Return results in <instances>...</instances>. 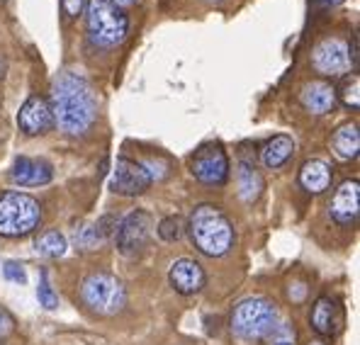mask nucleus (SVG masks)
<instances>
[{
	"label": "nucleus",
	"instance_id": "nucleus-1",
	"mask_svg": "<svg viewBox=\"0 0 360 345\" xmlns=\"http://www.w3.org/2000/svg\"><path fill=\"white\" fill-rule=\"evenodd\" d=\"M49 108L54 124H59L66 134H86L98 117V98L86 78L63 71L51 83Z\"/></svg>",
	"mask_w": 360,
	"mask_h": 345
},
{
	"label": "nucleus",
	"instance_id": "nucleus-2",
	"mask_svg": "<svg viewBox=\"0 0 360 345\" xmlns=\"http://www.w3.org/2000/svg\"><path fill=\"white\" fill-rule=\"evenodd\" d=\"M188 233L193 246L210 258H219L234 246V226L214 204H200L190 214Z\"/></svg>",
	"mask_w": 360,
	"mask_h": 345
},
{
	"label": "nucleus",
	"instance_id": "nucleus-3",
	"mask_svg": "<svg viewBox=\"0 0 360 345\" xmlns=\"http://www.w3.org/2000/svg\"><path fill=\"white\" fill-rule=\"evenodd\" d=\"M278 328V306L266 297H248L231 311V331L243 341H261Z\"/></svg>",
	"mask_w": 360,
	"mask_h": 345
},
{
	"label": "nucleus",
	"instance_id": "nucleus-4",
	"mask_svg": "<svg viewBox=\"0 0 360 345\" xmlns=\"http://www.w3.org/2000/svg\"><path fill=\"white\" fill-rule=\"evenodd\" d=\"M88 34L90 41L103 49H112L124 41L129 32V18L112 0H90L88 3Z\"/></svg>",
	"mask_w": 360,
	"mask_h": 345
},
{
	"label": "nucleus",
	"instance_id": "nucleus-5",
	"mask_svg": "<svg viewBox=\"0 0 360 345\" xmlns=\"http://www.w3.org/2000/svg\"><path fill=\"white\" fill-rule=\"evenodd\" d=\"M41 207L25 193H0V236L20 238L39 226Z\"/></svg>",
	"mask_w": 360,
	"mask_h": 345
},
{
	"label": "nucleus",
	"instance_id": "nucleus-6",
	"mask_svg": "<svg viewBox=\"0 0 360 345\" xmlns=\"http://www.w3.org/2000/svg\"><path fill=\"white\" fill-rule=\"evenodd\" d=\"M81 299L86 306L98 316H115L124 309L127 289L115 275L110 273H93L83 280Z\"/></svg>",
	"mask_w": 360,
	"mask_h": 345
},
{
	"label": "nucleus",
	"instance_id": "nucleus-7",
	"mask_svg": "<svg viewBox=\"0 0 360 345\" xmlns=\"http://www.w3.org/2000/svg\"><path fill=\"white\" fill-rule=\"evenodd\" d=\"M151 226L153 219L149 211L144 209H134L115 226V241H117L120 253L124 256H136L141 253L146 246H149V238H151Z\"/></svg>",
	"mask_w": 360,
	"mask_h": 345
},
{
	"label": "nucleus",
	"instance_id": "nucleus-8",
	"mask_svg": "<svg viewBox=\"0 0 360 345\" xmlns=\"http://www.w3.org/2000/svg\"><path fill=\"white\" fill-rule=\"evenodd\" d=\"M190 173L205 185H224L229 178V158L219 144L202 146L190 161Z\"/></svg>",
	"mask_w": 360,
	"mask_h": 345
},
{
	"label": "nucleus",
	"instance_id": "nucleus-9",
	"mask_svg": "<svg viewBox=\"0 0 360 345\" xmlns=\"http://www.w3.org/2000/svg\"><path fill=\"white\" fill-rule=\"evenodd\" d=\"M311 63H314L316 73L321 76H341L351 68V54H348V44L338 37H326L311 51Z\"/></svg>",
	"mask_w": 360,
	"mask_h": 345
},
{
	"label": "nucleus",
	"instance_id": "nucleus-10",
	"mask_svg": "<svg viewBox=\"0 0 360 345\" xmlns=\"http://www.w3.org/2000/svg\"><path fill=\"white\" fill-rule=\"evenodd\" d=\"M151 185L149 173L144 171V166L131 158H117V166H115L112 175V190L117 195H127V197H134V195L146 193V188Z\"/></svg>",
	"mask_w": 360,
	"mask_h": 345
},
{
	"label": "nucleus",
	"instance_id": "nucleus-11",
	"mask_svg": "<svg viewBox=\"0 0 360 345\" xmlns=\"http://www.w3.org/2000/svg\"><path fill=\"white\" fill-rule=\"evenodd\" d=\"M18 124H20V129L30 136L46 134V131L54 126V115H51L49 103H46L44 98H39V95H32V98H27L22 108H20Z\"/></svg>",
	"mask_w": 360,
	"mask_h": 345
},
{
	"label": "nucleus",
	"instance_id": "nucleus-12",
	"mask_svg": "<svg viewBox=\"0 0 360 345\" xmlns=\"http://www.w3.org/2000/svg\"><path fill=\"white\" fill-rule=\"evenodd\" d=\"M171 285L178 294H198L200 289L207 282V275H205L202 265L193 258H180L171 265Z\"/></svg>",
	"mask_w": 360,
	"mask_h": 345
},
{
	"label": "nucleus",
	"instance_id": "nucleus-13",
	"mask_svg": "<svg viewBox=\"0 0 360 345\" xmlns=\"http://www.w3.org/2000/svg\"><path fill=\"white\" fill-rule=\"evenodd\" d=\"M329 211L338 224H353V221L358 219V214H360V185H358V180H346V183L333 193Z\"/></svg>",
	"mask_w": 360,
	"mask_h": 345
},
{
	"label": "nucleus",
	"instance_id": "nucleus-14",
	"mask_svg": "<svg viewBox=\"0 0 360 345\" xmlns=\"http://www.w3.org/2000/svg\"><path fill=\"white\" fill-rule=\"evenodd\" d=\"M13 180L18 185H22V188H39V185H46L51 180V163L41 161V158H27V156H20L18 161H15L13 171Z\"/></svg>",
	"mask_w": 360,
	"mask_h": 345
},
{
	"label": "nucleus",
	"instance_id": "nucleus-15",
	"mask_svg": "<svg viewBox=\"0 0 360 345\" xmlns=\"http://www.w3.org/2000/svg\"><path fill=\"white\" fill-rule=\"evenodd\" d=\"M300 100L311 115H326L336 108V88L326 81H309L302 88Z\"/></svg>",
	"mask_w": 360,
	"mask_h": 345
},
{
	"label": "nucleus",
	"instance_id": "nucleus-16",
	"mask_svg": "<svg viewBox=\"0 0 360 345\" xmlns=\"http://www.w3.org/2000/svg\"><path fill=\"white\" fill-rule=\"evenodd\" d=\"M311 328L319 336H333L338 331V304L331 297H319L311 309Z\"/></svg>",
	"mask_w": 360,
	"mask_h": 345
},
{
	"label": "nucleus",
	"instance_id": "nucleus-17",
	"mask_svg": "<svg viewBox=\"0 0 360 345\" xmlns=\"http://www.w3.org/2000/svg\"><path fill=\"white\" fill-rule=\"evenodd\" d=\"M300 185L311 195H319L324 190H329L331 185V168L324 161L314 158V161H307L300 171Z\"/></svg>",
	"mask_w": 360,
	"mask_h": 345
},
{
	"label": "nucleus",
	"instance_id": "nucleus-18",
	"mask_svg": "<svg viewBox=\"0 0 360 345\" xmlns=\"http://www.w3.org/2000/svg\"><path fill=\"white\" fill-rule=\"evenodd\" d=\"M333 153H336L341 161H351V158L358 156L360 151V134H358V124H341L336 131H333L331 139Z\"/></svg>",
	"mask_w": 360,
	"mask_h": 345
},
{
	"label": "nucleus",
	"instance_id": "nucleus-19",
	"mask_svg": "<svg viewBox=\"0 0 360 345\" xmlns=\"http://www.w3.org/2000/svg\"><path fill=\"white\" fill-rule=\"evenodd\" d=\"M292 151H295V141L290 139V136H285V134L273 136V139H268L261 148V161L266 168H273L275 171V168H280L292 156Z\"/></svg>",
	"mask_w": 360,
	"mask_h": 345
},
{
	"label": "nucleus",
	"instance_id": "nucleus-20",
	"mask_svg": "<svg viewBox=\"0 0 360 345\" xmlns=\"http://www.w3.org/2000/svg\"><path fill=\"white\" fill-rule=\"evenodd\" d=\"M263 193V178L261 173L256 171L253 166H248V163H241L239 168V195L243 202H253L258 200Z\"/></svg>",
	"mask_w": 360,
	"mask_h": 345
},
{
	"label": "nucleus",
	"instance_id": "nucleus-21",
	"mask_svg": "<svg viewBox=\"0 0 360 345\" xmlns=\"http://www.w3.org/2000/svg\"><path fill=\"white\" fill-rule=\"evenodd\" d=\"M34 248H37V253H41V256H46V258H61L63 253H66V238L56 229H49L37 238Z\"/></svg>",
	"mask_w": 360,
	"mask_h": 345
},
{
	"label": "nucleus",
	"instance_id": "nucleus-22",
	"mask_svg": "<svg viewBox=\"0 0 360 345\" xmlns=\"http://www.w3.org/2000/svg\"><path fill=\"white\" fill-rule=\"evenodd\" d=\"M360 76L358 73H351L341 81V86L336 88V100H341L346 108L358 110L360 108Z\"/></svg>",
	"mask_w": 360,
	"mask_h": 345
},
{
	"label": "nucleus",
	"instance_id": "nucleus-23",
	"mask_svg": "<svg viewBox=\"0 0 360 345\" xmlns=\"http://www.w3.org/2000/svg\"><path fill=\"white\" fill-rule=\"evenodd\" d=\"M183 231H185V224L180 216H166V219L158 224V236H161L166 243L180 241V238H183Z\"/></svg>",
	"mask_w": 360,
	"mask_h": 345
},
{
	"label": "nucleus",
	"instance_id": "nucleus-24",
	"mask_svg": "<svg viewBox=\"0 0 360 345\" xmlns=\"http://www.w3.org/2000/svg\"><path fill=\"white\" fill-rule=\"evenodd\" d=\"M37 297H39V304L44 306V309H56V306H59V297H56L54 289H51L49 275L46 273H41L39 287H37Z\"/></svg>",
	"mask_w": 360,
	"mask_h": 345
},
{
	"label": "nucleus",
	"instance_id": "nucleus-25",
	"mask_svg": "<svg viewBox=\"0 0 360 345\" xmlns=\"http://www.w3.org/2000/svg\"><path fill=\"white\" fill-rule=\"evenodd\" d=\"M3 273H5V278L10 280V282H18V285H25L27 282V275H25V268L20 263H5V268H3Z\"/></svg>",
	"mask_w": 360,
	"mask_h": 345
},
{
	"label": "nucleus",
	"instance_id": "nucleus-26",
	"mask_svg": "<svg viewBox=\"0 0 360 345\" xmlns=\"http://www.w3.org/2000/svg\"><path fill=\"white\" fill-rule=\"evenodd\" d=\"M15 331V318L10 314L5 306H0V338L10 336V333Z\"/></svg>",
	"mask_w": 360,
	"mask_h": 345
},
{
	"label": "nucleus",
	"instance_id": "nucleus-27",
	"mask_svg": "<svg viewBox=\"0 0 360 345\" xmlns=\"http://www.w3.org/2000/svg\"><path fill=\"white\" fill-rule=\"evenodd\" d=\"M61 8L68 18H78L83 10V0H61Z\"/></svg>",
	"mask_w": 360,
	"mask_h": 345
},
{
	"label": "nucleus",
	"instance_id": "nucleus-28",
	"mask_svg": "<svg viewBox=\"0 0 360 345\" xmlns=\"http://www.w3.org/2000/svg\"><path fill=\"white\" fill-rule=\"evenodd\" d=\"M304 292H307L304 282H295V285H290V297H292L295 301H300L302 297H304Z\"/></svg>",
	"mask_w": 360,
	"mask_h": 345
},
{
	"label": "nucleus",
	"instance_id": "nucleus-29",
	"mask_svg": "<svg viewBox=\"0 0 360 345\" xmlns=\"http://www.w3.org/2000/svg\"><path fill=\"white\" fill-rule=\"evenodd\" d=\"M112 3H117V5H131V3H136V0H112Z\"/></svg>",
	"mask_w": 360,
	"mask_h": 345
},
{
	"label": "nucleus",
	"instance_id": "nucleus-30",
	"mask_svg": "<svg viewBox=\"0 0 360 345\" xmlns=\"http://www.w3.org/2000/svg\"><path fill=\"white\" fill-rule=\"evenodd\" d=\"M321 3H326V5H338V3H343V0H321Z\"/></svg>",
	"mask_w": 360,
	"mask_h": 345
},
{
	"label": "nucleus",
	"instance_id": "nucleus-31",
	"mask_svg": "<svg viewBox=\"0 0 360 345\" xmlns=\"http://www.w3.org/2000/svg\"><path fill=\"white\" fill-rule=\"evenodd\" d=\"M309 345H324V343H321V341H311Z\"/></svg>",
	"mask_w": 360,
	"mask_h": 345
},
{
	"label": "nucleus",
	"instance_id": "nucleus-32",
	"mask_svg": "<svg viewBox=\"0 0 360 345\" xmlns=\"http://www.w3.org/2000/svg\"><path fill=\"white\" fill-rule=\"evenodd\" d=\"M278 345H295V343H278Z\"/></svg>",
	"mask_w": 360,
	"mask_h": 345
}]
</instances>
